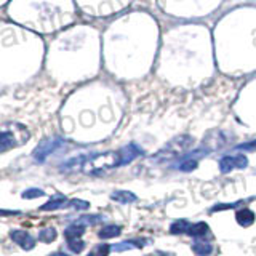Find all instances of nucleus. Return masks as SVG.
Instances as JSON below:
<instances>
[{"label": "nucleus", "mask_w": 256, "mask_h": 256, "mask_svg": "<svg viewBox=\"0 0 256 256\" xmlns=\"http://www.w3.org/2000/svg\"><path fill=\"white\" fill-rule=\"evenodd\" d=\"M119 165H120V152L111 151V152H104V154H98L91 158H87L82 170L85 173H100Z\"/></svg>", "instance_id": "obj_1"}, {"label": "nucleus", "mask_w": 256, "mask_h": 256, "mask_svg": "<svg viewBox=\"0 0 256 256\" xmlns=\"http://www.w3.org/2000/svg\"><path fill=\"white\" fill-rule=\"evenodd\" d=\"M66 141L61 138H48L45 141H42L37 148L34 149L32 152V157H34V162L37 163H44L48 157L51 154H54L56 151H59L61 148H64Z\"/></svg>", "instance_id": "obj_2"}, {"label": "nucleus", "mask_w": 256, "mask_h": 256, "mask_svg": "<svg viewBox=\"0 0 256 256\" xmlns=\"http://www.w3.org/2000/svg\"><path fill=\"white\" fill-rule=\"evenodd\" d=\"M248 167V158L242 154L237 155H224L219 160V172L221 173H229L232 170H242Z\"/></svg>", "instance_id": "obj_3"}, {"label": "nucleus", "mask_w": 256, "mask_h": 256, "mask_svg": "<svg viewBox=\"0 0 256 256\" xmlns=\"http://www.w3.org/2000/svg\"><path fill=\"white\" fill-rule=\"evenodd\" d=\"M10 237L11 240L18 243L23 250H32L35 247V239L30 234L24 232V230H11Z\"/></svg>", "instance_id": "obj_4"}, {"label": "nucleus", "mask_w": 256, "mask_h": 256, "mask_svg": "<svg viewBox=\"0 0 256 256\" xmlns=\"http://www.w3.org/2000/svg\"><path fill=\"white\" fill-rule=\"evenodd\" d=\"M23 139H18L16 133L5 130L0 131V152H5L11 148H16V146H21Z\"/></svg>", "instance_id": "obj_5"}, {"label": "nucleus", "mask_w": 256, "mask_h": 256, "mask_svg": "<svg viewBox=\"0 0 256 256\" xmlns=\"http://www.w3.org/2000/svg\"><path fill=\"white\" fill-rule=\"evenodd\" d=\"M120 165H127L131 160H135L138 155L143 154V151L138 148L136 144H128L125 148H122L120 151Z\"/></svg>", "instance_id": "obj_6"}, {"label": "nucleus", "mask_w": 256, "mask_h": 256, "mask_svg": "<svg viewBox=\"0 0 256 256\" xmlns=\"http://www.w3.org/2000/svg\"><path fill=\"white\" fill-rule=\"evenodd\" d=\"M68 205V199L64 196H61V194H56V196H53L45 205L40 206L42 211H51V210H59L63 208V206Z\"/></svg>", "instance_id": "obj_7"}, {"label": "nucleus", "mask_w": 256, "mask_h": 256, "mask_svg": "<svg viewBox=\"0 0 256 256\" xmlns=\"http://www.w3.org/2000/svg\"><path fill=\"white\" fill-rule=\"evenodd\" d=\"M235 219H237V223H239L240 226L247 228V226H252V224L255 223L256 216H255V213L250 208H243L240 211H237Z\"/></svg>", "instance_id": "obj_8"}, {"label": "nucleus", "mask_w": 256, "mask_h": 256, "mask_svg": "<svg viewBox=\"0 0 256 256\" xmlns=\"http://www.w3.org/2000/svg\"><path fill=\"white\" fill-rule=\"evenodd\" d=\"M210 234V228L206 223H196V224H191V229H189L187 235L191 237H196V239H204Z\"/></svg>", "instance_id": "obj_9"}, {"label": "nucleus", "mask_w": 256, "mask_h": 256, "mask_svg": "<svg viewBox=\"0 0 256 256\" xmlns=\"http://www.w3.org/2000/svg\"><path fill=\"white\" fill-rule=\"evenodd\" d=\"M83 232H85V224L77 221V223L71 224V226L66 228L64 235H66V239L68 240H72V239H80V237L83 235Z\"/></svg>", "instance_id": "obj_10"}, {"label": "nucleus", "mask_w": 256, "mask_h": 256, "mask_svg": "<svg viewBox=\"0 0 256 256\" xmlns=\"http://www.w3.org/2000/svg\"><path fill=\"white\" fill-rule=\"evenodd\" d=\"M112 200L119 204H131V202H136V196L133 192H128V191H117L114 192L111 196Z\"/></svg>", "instance_id": "obj_11"}, {"label": "nucleus", "mask_w": 256, "mask_h": 256, "mask_svg": "<svg viewBox=\"0 0 256 256\" xmlns=\"http://www.w3.org/2000/svg\"><path fill=\"white\" fill-rule=\"evenodd\" d=\"M189 229H191V223L186 221V219H178V221H175L172 226H170V232L175 235H179V234H187Z\"/></svg>", "instance_id": "obj_12"}, {"label": "nucleus", "mask_w": 256, "mask_h": 256, "mask_svg": "<svg viewBox=\"0 0 256 256\" xmlns=\"http://www.w3.org/2000/svg\"><path fill=\"white\" fill-rule=\"evenodd\" d=\"M85 160H87V158H80V157L71 158V160H68L66 163L61 165V170H63V172H76V170H82Z\"/></svg>", "instance_id": "obj_13"}, {"label": "nucleus", "mask_w": 256, "mask_h": 256, "mask_svg": "<svg viewBox=\"0 0 256 256\" xmlns=\"http://www.w3.org/2000/svg\"><path fill=\"white\" fill-rule=\"evenodd\" d=\"M120 228L119 226H115V224H109V226L106 228H102L100 230V239H114V237H117L120 235Z\"/></svg>", "instance_id": "obj_14"}, {"label": "nucleus", "mask_w": 256, "mask_h": 256, "mask_svg": "<svg viewBox=\"0 0 256 256\" xmlns=\"http://www.w3.org/2000/svg\"><path fill=\"white\" fill-rule=\"evenodd\" d=\"M192 252L196 253L197 256H208L213 252V247L208 245V243H205V242H196L192 245Z\"/></svg>", "instance_id": "obj_15"}, {"label": "nucleus", "mask_w": 256, "mask_h": 256, "mask_svg": "<svg viewBox=\"0 0 256 256\" xmlns=\"http://www.w3.org/2000/svg\"><path fill=\"white\" fill-rule=\"evenodd\" d=\"M56 229L54 228H45L39 232V240L45 243H51L53 240H56Z\"/></svg>", "instance_id": "obj_16"}, {"label": "nucleus", "mask_w": 256, "mask_h": 256, "mask_svg": "<svg viewBox=\"0 0 256 256\" xmlns=\"http://www.w3.org/2000/svg\"><path fill=\"white\" fill-rule=\"evenodd\" d=\"M197 165H199V163H197L196 158L187 157V158H184V160L179 163V170H181V172H192V170L197 168Z\"/></svg>", "instance_id": "obj_17"}, {"label": "nucleus", "mask_w": 256, "mask_h": 256, "mask_svg": "<svg viewBox=\"0 0 256 256\" xmlns=\"http://www.w3.org/2000/svg\"><path fill=\"white\" fill-rule=\"evenodd\" d=\"M138 245H139L138 242H131V240H127V242H120V243H117V245H112V250H114V252H125V250L139 248Z\"/></svg>", "instance_id": "obj_18"}, {"label": "nucleus", "mask_w": 256, "mask_h": 256, "mask_svg": "<svg viewBox=\"0 0 256 256\" xmlns=\"http://www.w3.org/2000/svg\"><path fill=\"white\" fill-rule=\"evenodd\" d=\"M68 208H72V210H87L90 204L88 202H85V200H80V199H72L68 202Z\"/></svg>", "instance_id": "obj_19"}, {"label": "nucleus", "mask_w": 256, "mask_h": 256, "mask_svg": "<svg viewBox=\"0 0 256 256\" xmlns=\"http://www.w3.org/2000/svg\"><path fill=\"white\" fill-rule=\"evenodd\" d=\"M111 250H112V245L102 243V245H96V247L93 248V252H91L90 255H91V256H107Z\"/></svg>", "instance_id": "obj_20"}, {"label": "nucleus", "mask_w": 256, "mask_h": 256, "mask_svg": "<svg viewBox=\"0 0 256 256\" xmlns=\"http://www.w3.org/2000/svg\"><path fill=\"white\" fill-rule=\"evenodd\" d=\"M68 247L71 252H74V253H80L82 250L85 248V243L80 240V239H72V240H68Z\"/></svg>", "instance_id": "obj_21"}, {"label": "nucleus", "mask_w": 256, "mask_h": 256, "mask_svg": "<svg viewBox=\"0 0 256 256\" xmlns=\"http://www.w3.org/2000/svg\"><path fill=\"white\" fill-rule=\"evenodd\" d=\"M45 192L42 189H27V191L23 192V199H37V197H44Z\"/></svg>", "instance_id": "obj_22"}, {"label": "nucleus", "mask_w": 256, "mask_h": 256, "mask_svg": "<svg viewBox=\"0 0 256 256\" xmlns=\"http://www.w3.org/2000/svg\"><path fill=\"white\" fill-rule=\"evenodd\" d=\"M242 202H235V204H219V205H215L213 208L210 210L211 213H215V211H221V210H229V208H235V206H239Z\"/></svg>", "instance_id": "obj_23"}, {"label": "nucleus", "mask_w": 256, "mask_h": 256, "mask_svg": "<svg viewBox=\"0 0 256 256\" xmlns=\"http://www.w3.org/2000/svg\"><path fill=\"white\" fill-rule=\"evenodd\" d=\"M98 219H101V216H98V215H90V216H82L80 219H78V223H82V224H85V223H96L98 221Z\"/></svg>", "instance_id": "obj_24"}, {"label": "nucleus", "mask_w": 256, "mask_h": 256, "mask_svg": "<svg viewBox=\"0 0 256 256\" xmlns=\"http://www.w3.org/2000/svg\"><path fill=\"white\" fill-rule=\"evenodd\" d=\"M235 149H239V151H256V141H253V143H245V144H240V146H237Z\"/></svg>", "instance_id": "obj_25"}, {"label": "nucleus", "mask_w": 256, "mask_h": 256, "mask_svg": "<svg viewBox=\"0 0 256 256\" xmlns=\"http://www.w3.org/2000/svg\"><path fill=\"white\" fill-rule=\"evenodd\" d=\"M18 211H5V210H0V215L3 216H10V215H16Z\"/></svg>", "instance_id": "obj_26"}, {"label": "nucleus", "mask_w": 256, "mask_h": 256, "mask_svg": "<svg viewBox=\"0 0 256 256\" xmlns=\"http://www.w3.org/2000/svg\"><path fill=\"white\" fill-rule=\"evenodd\" d=\"M50 256H69L68 253H63V252H56V253H51Z\"/></svg>", "instance_id": "obj_27"}, {"label": "nucleus", "mask_w": 256, "mask_h": 256, "mask_svg": "<svg viewBox=\"0 0 256 256\" xmlns=\"http://www.w3.org/2000/svg\"><path fill=\"white\" fill-rule=\"evenodd\" d=\"M88 256H91V255H88Z\"/></svg>", "instance_id": "obj_28"}]
</instances>
